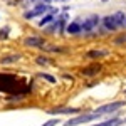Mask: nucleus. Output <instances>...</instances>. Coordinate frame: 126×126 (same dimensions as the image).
<instances>
[{
	"label": "nucleus",
	"instance_id": "1",
	"mask_svg": "<svg viewBox=\"0 0 126 126\" xmlns=\"http://www.w3.org/2000/svg\"><path fill=\"white\" fill-rule=\"evenodd\" d=\"M103 25L106 30H116L125 25V14L123 12H116L113 15H108L103 19Z\"/></svg>",
	"mask_w": 126,
	"mask_h": 126
},
{
	"label": "nucleus",
	"instance_id": "2",
	"mask_svg": "<svg viewBox=\"0 0 126 126\" xmlns=\"http://www.w3.org/2000/svg\"><path fill=\"white\" fill-rule=\"evenodd\" d=\"M126 103L125 101H114V103H108V104H103V106H99L94 109V113L99 114V116L103 118L104 114H111V113H116L118 109H121V108L125 106Z\"/></svg>",
	"mask_w": 126,
	"mask_h": 126
},
{
	"label": "nucleus",
	"instance_id": "3",
	"mask_svg": "<svg viewBox=\"0 0 126 126\" xmlns=\"http://www.w3.org/2000/svg\"><path fill=\"white\" fill-rule=\"evenodd\" d=\"M99 114H96L94 111L89 113V114H82V116H76L72 119H67L64 126H78V125H84V123H89V121H94V119H99Z\"/></svg>",
	"mask_w": 126,
	"mask_h": 126
},
{
	"label": "nucleus",
	"instance_id": "4",
	"mask_svg": "<svg viewBox=\"0 0 126 126\" xmlns=\"http://www.w3.org/2000/svg\"><path fill=\"white\" fill-rule=\"evenodd\" d=\"M99 22H101V19L97 15H89V17H86L84 22H81V32H84V34L93 32L99 25Z\"/></svg>",
	"mask_w": 126,
	"mask_h": 126
},
{
	"label": "nucleus",
	"instance_id": "5",
	"mask_svg": "<svg viewBox=\"0 0 126 126\" xmlns=\"http://www.w3.org/2000/svg\"><path fill=\"white\" fill-rule=\"evenodd\" d=\"M50 10H52L50 5H47V3H39L35 9L25 12V14H24V17H25V19H34V17H39V15H46L47 12H50Z\"/></svg>",
	"mask_w": 126,
	"mask_h": 126
},
{
	"label": "nucleus",
	"instance_id": "6",
	"mask_svg": "<svg viewBox=\"0 0 126 126\" xmlns=\"http://www.w3.org/2000/svg\"><path fill=\"white\" fill-rule=\"evenodd\" d=\"M49 114H78L79 109L78 108H56V109H49Z\"/></svg>",
	"mask_w": 126,
	"mask_h": 126
},
{
	"label": "nucleus",
	"instance_id": "7",
	"mask_svg": "<svg viewBox=\"0 0 126 126\" xmlns=\"http://www.w3.org/2000/svg\"><path fill=\"white\" fill-rule=\"evenodd\" d=\"M24 44H25V46H30V47H42L46 42H44L42 37H35V35H34V37H27V39L24 40Z\"/></svg>",
	"mask_w": 126,
	"mask_h": 126
},
{
	"label": "nucleus",
	"instance_id": "8",
	"mask_svg": "<svg viewBox=\"0 0 126 126\" xmlns=\"http://www.w3.org/2000/svg\"><path fill=\"white\" fill-rule=\"evenodd\" d=\"M54 19H56V9H52L50 12H47L42 19H40V22H39V25L40 27H44V25H49L50 22H54Z\"/></svg>",
	"mask_w": 126,
	"mask_h": 126
},
{
	"label": "nucleus",
	"instance_id": "9",
	"mask_svg": "<svg viewBox=\"0 0 126 126\" xmlns=\"http://www.w3.org/2000/svg\"><path fill=\"white\" fill-rule=\"evenodd\" d=\"M67 32L71 34V35H78V34H81V22H79V20L71 22V24L67 25Z\"/></svg>",
	"mask_w": 126,
	"mask_h": 126
},
{
	"label": "nucleus",
	"instance_id": "10",
	"mask_svg": "<svg viewBox=\"0 0 126 126\" xmlns=\"http://www.w3.org/2000/svg\"><path fill=\"white\" fill-rule=\"evenodd\" d=\"M119 125H123V119H119V118H109L106 121L97 123V125H93V126H119Z\"/></svg>",
	"mask_w": 126,
	"mask_h": 126
},
{
	"label": "nucleus",
	"instance_id": "11",
	"mask_svg": "<svg viewBox=\"0 0 126 126\" xmlns=\"http://www.w3.org/2000/svg\"><path fill=\"white\" fill-rule=\"evenodd\" d=\"M20 59L19 54H14V56H5V57L0 59V64H10V62H17Z\"/></svg>",
	"mask_w": 126,
	"mask_h": 126
},
{
	"label": "nucleus",
	"instance_id": "12",
	"mask_svg": "<svg viewBox=\"0 0 126 126\" xmlns=\"http://www.w3.org/2000/svg\"><path fill=\"white\" fill-rule=\"evenodd\" d=\"M87 57H104V56H108V50H89L86 54Z\"/></svg>",
	"mask_w": 126,
	"mask_h": 126
},
{
	"label": "nucleus",
	"instance_id": "13",
	"mask_svg": "<svg viewBox=\"0 0 126 126\" xmlns=\"http://www.w3.org/2000/svg\"><path fill=\"white\" fill-rule=\"evenodd\" d=\"M97 71H99V66H93V67H87V69H84V71H82V74H84V76H93V74H96Z\"/></svg>",
	"mask_w": 126,
	"mask_h": 126
},
{
	"label": "nucleus",
	"instance_id": "14",
	"mask_svg": "<svg viewBox=\"0 0 126 126\" xmlns=\"http://www.w3.org/2000/svg\"><path fill=\"white\" fill-rule=\"evenodd\" d=\"M39 76H40V78H42V79H46V81H49V82H52V84L56 82V78H52L50 74H47V72H40Z\"/></svg>",
	"mask_w": 126,
	"mask_h": 126
},
{
	"label": "nucleus",
	"instance_id": "15",
	"mask_svg": "<svg viewBox=\"0 0 126 126\" xmlns=\"http://www.w3.org/2000/svg\"><path fill=\"white\" fill-rule=\"evenodd\" d=\"M59 123H61V119H59V118H54V119H49V121H46L42 126H57Z\"/></svg>",
	"mask_w": 126,
	"mask_h": 126
},
{
	"label": "nucleus",
	"instance_id": "16",
	"mask_svg": "<svg viewBox=\"0 0 126 126\" xmlns=\"http://www.w3.org/2000/svg\"><path fill=\"white\" fill-rule=\"evenodd\" d=\"M35 61H37L39 66H47V64H49V59L47 57H37Z\"/></svg>",
	"mask_w": 126,
	"mask_h": 126
},
{
	"label": "nucleus",
	"instance_id": "17",
	"mask_svg": "<svg viewBox=\"0 0 126 126\" xmlns=\"http://www.w3.org/2000/svg\"><path fill=\"white\" fill-rule=\"evenodd\" d=\"M7 34H9V29L0 30V39H5V37H7Z\"/></svg>",
	"mask_w": 126,
	"mask_h": 126
},
{
	"label": "nucleus",
	"instance_id": "18",
	"mask_svg": "<svg viewBox=\"0 0 126 126\" xmlns=\"http://www.w3.org/2000/svg\"><path fill=\"white\" fill-rule=\"evenodd\" d=\"M50 2H52V0H40V3H47V5L50 3Z\"/></svg>",
	"mask_w": 126,
	"mask_h": 126
},
{
	"label": "nucleus",
	"instance_id": "19",
	"mask_svg": "<svg viewBox=\"0 0 126 126\" xmlns=\"http://www.w3.org/2000/svg\"><path fill=\"white\" fill-rule=\"evenodd\" d=\"M125 25H126V17H125Z\"/></svg>",
	"mask_w": 126,
	"mask_h": 126
},
{
	"label": "nucleus",
	"instance_id": "20",
	"mask_svg": "<svg viewBox=\"0 0 126 126\" xmlns=\"http://www.w3.org/2000/svg\"><path fill=\"white\" fill-rule=\"evenodd\" d=\"M27 2H34V0H27Z\"/></svg>",
	"mask_w": 126,
	"mask_h": 126
}]
</instances>
